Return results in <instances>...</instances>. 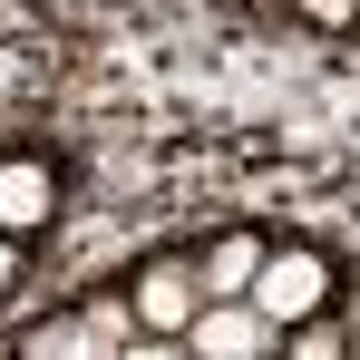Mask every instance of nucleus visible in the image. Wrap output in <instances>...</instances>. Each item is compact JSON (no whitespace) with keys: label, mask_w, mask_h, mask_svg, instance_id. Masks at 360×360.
Listing matches in <instances>:
<instances>
[{"label":"nucleus","mask_w":360,"mask_h":360,"mask_svg":"<svg viewBox=\"0 0 360 360\" xmlns=\"http://www.w3.org/2000/svg\"><path fill=\"white\" fill-rule=\"evenodd\" d=\"M292 360H341V341H331V331H302V341H292Z\"/></svg>","instance_id":"obj_8"},{"label":"nucleus","mask_w":360,"mask_h":360,"mask_svg":"<svg viewBox=\"0 0 360 360\" xmlns=\"http://www.w3.org/2000/svg\"><path fill=\"white\" fill-rule=\"evenodd\" d=\"M185 341H195V360H263L273 341H283V321H263L253 302H205Z\"/></svg>","instance_id":"obj_2"},{"label":"nucleus","mask_w":360,"mask_h":360,"mask_svg":"<svg viewBox=\"0 0 360 360\" xmlns=\"http://www.w3.org/2000/svg\"><path fill=\"white\" fill-rule=\"evenodd\" d=\"M195 273H205V302H253V273H263V243H253V234H224L214 253H205V263H195Z\"/></svg>","instance_id":"obj_5"},{"label":"nucleus","mask_w":360,"mask_h":360,"mask_svg":"<svg viewBox=\"0 0 360 360\" xmlns=\"http://www.w3.org/2000/svg\"><path fill=\"white\" fill-rule=\"evenodd\" d=\"M117 360H176V351H156V341H136V351H117Z\"/></svg>","instance_id":"obj_11"},{"label":"nucleus","mask_w":360,"mask_h":360,"mask_svg":"<svg viewBox=\"0 0 360 360\" xmlns=\"http://www.w3.org/2000/svg\"><path fill=\"white\" fill-rule=\"evenodd\" d=\"M49 205H59V185H49V166H0V234H39L49 224Z\"/></svg>","instance_id":"obj_4"},{"label":"nucleus","mask_w":360,"mask_h":360,"mask_svg":"<svg viewBox=\"0 0 360 360\" xmlns=\"http://www.w3.org/2000/svg\"><path fill=\"white\" fill-rule=\"evenodd\" d=\"M10 283H20V253H10V234H0V292H10Z\"/></svg>","instance_id":"obj_10"},{"label":"nucleus","mask_w":360,"mask_h":360,"mask_svg":"<svg viewBox=\"0 0 360 360\" xmlns=\"http://www.w3.org/2000/svg\"><path fill=\"white\" fill-rule=\"evenodd\" d=\"M20 360H117V351H108L88 321H39V331L20 341Z\"/></svg>","instance_id":"obj_6"},{"label":"nucleus","mask_w":360,"mask_h":360,"mask_svg":"<svg viewBox=\"0 0 360 360\" xmlns=\"http://www.w3.org/2000/svg\"><path fill=\"white\" fill-rule=\"evenodd\" d=\"M331 292V263L321 253H263V273H253V311L263 321H311Z\"/></svg>","instance_id":"obj_1"},{"label":"nucleus","mask_w":360,"mask_h":360,"mask_svg":"<svg viewBox=\"0 0 360 360\" xmlns=\"http://www.w3.org/2000/svg\"><path fill=\"white\" fill-rule=\"evenodd\" d=\"M302 10H311V20H351L360 0H302Z\"/></svg>","instance_id":"obj_9"},{"label":"nucleus","mask_w":360,"mask_h":360,"mask_svg":"<svg viewBox=\"0 0 360 360\" xmlns=\"http://www.w3.org/2000/svg\"><path fill=\"white\" fill-rule=\"evenodd\" d=\"M127 321H136V302H98V311H88V331H98L108 351H117V341H127Z\"/></svg>","instance_id":"obj_7"},{"label":"nucleus","mask_w":360,"mask_h":360,"mask_svg":"<svg viewBox=\"0 0 360 360\" xmlns=\"http://www.w3.org/2000/svg\"><path fill=\"white\" fill-rule=\"evenodd\" d=\"M127 302H136L146 331H195V311H205V273H195V263H146Z\"/></svg>","instance_id":"obj_3"}]
</instances>
